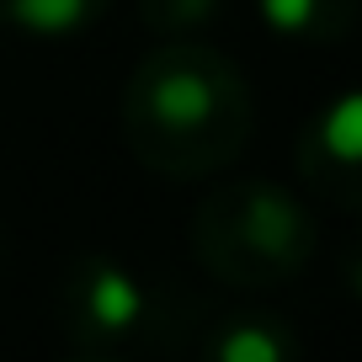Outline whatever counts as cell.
Here are the masks:
<instances>
[{"mask_svg": "<svg viewBox=\"0 0 362 362\" xmlns=\"http://www.w3.org/2000/svg\"><path fill=\"white\" fill-rule=\"evenodd\" d=\"M192 250L214 277L245 288L298 277L315 250V218L293 192L272 181H229L197 203Z\"/></svg>", "mask_w": 362, "mask_h": 362, "instance_id": "cell-2", "label": "cell"}, {"mask_svg": "<svg viewBox=\"0 0 362 362\" xmlns=\"http://www.w3.org/2000/svg\"><path fill=\"white\" fill-rule=\"evenodd\" d=\"M362 0H261L272 33L283 37H304V43H336L351 33Z\"/></svg>", "mask_w": 362, "mask_h": 362, "instance_id": "cell-5", "label": "cell"}, {"mask_svg": "<svg viewBox=\"0 0 362 362\" xmlns=\"http://www.w3.org/2000/svg\"><path fill=\"white\" fill-rule=\"evenodd\" d=\"M224 0H139V16H144L149 33L160 37H181V33H197L218 16Z\"/></svg>", "mask_w": 362, "mask_h": 362, "instance_id": "cell-8", "label": "cell"}, {"mask_svg": "<svg viewBox=\"0 0 362 362\" xmlns=\"http://www.w3.org/2000/svg\"><path fill=\"white\" fill-rule=\"evenodd\" d=\"M346 283H351V293L362 298V245H351V256H346Z\"/></svg>", "mask_w": 362, "mask_h": 362, "instance_id": "cell-9", "label": "cell"}, {"mask_svg": "<svg viewBox=\"0 0 362 362\" xmlns=\"http://www.w3.org/2000/svg\"><path fill=\"white\" fill-rule=\"evenodd\" d=\"M112 0H0L6 22L27 27L37 37H69V33H86L96 16L107 11Z\"/></svg>", "mask_w": 362, "mask_h": 362, "instance_id": "cell-6", "label": "cell"}, {"mask_svg": "<svg viewBox=\"0 0 362 362\" xmlns=\"http://www.w3.org/2000/svg\"><path fill=\"white\" fill-rule=\"evenodd\" d=\"M59 320L80 351H107L128 341L149 320V293L107 256H86L64 272L59 288Z\"/></svg>", "mask_w": 362, "mask_h": 362, "instance_id": "cell-3", "label": "cell"}, {"mask_svg": "<svg viewBox=\"0 0 362 362\" xmlns=\"http://www.w3.org/2000/svg\"><path fill=\"white\" fill-rule=\"evenodd\" d=\"M298 176L325 203L362 214V90H346L309 123L298 144Z\"/></svg>", "mask_w": 362, "mask_h": 362, "instance_id": "cell-4", "label": "cell"}, {"mask_svg": "<svg viewBox=\"0 0 362 362\" xmlns=\"http://www.w3.org/2000/svg\"><path fill=\"white\" fill-rule=\"evenodd\" d=\"M218 357H229V362H277V357H293V341H288L283 330H272L267 315H250L245 325H235L218 341Z\"/></svg>", "mask_w": 362, "mask_h": 362, "instance_id": "cell-7", "label": "cell"}, {"mask_svg": "<svg viewBox=\"0 0 362 362\" xmlns=\"http://www.w3.org/2000/svg\"><path fill=\"white\" fill-rule=\"evenodd\" d=\"M250 86L203 43H165L123 90V139L155 176L197 181L224 170L250 144Z\"/></svg>", "mask_w": 362, "mask_h": 362, "instance_id": "cell-1", "label": "cell"}]
</instances>
